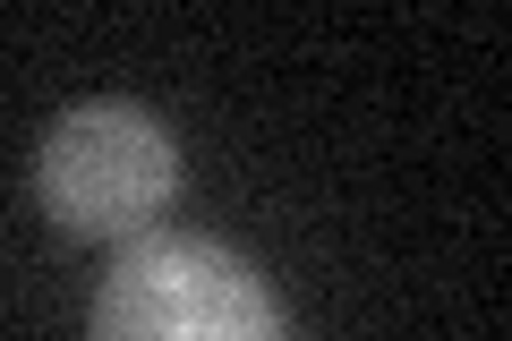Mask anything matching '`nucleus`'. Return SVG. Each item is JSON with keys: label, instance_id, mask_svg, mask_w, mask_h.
<instances>
[{"label": "nucleus", "instance_id": "obj_1", "mask_svg": "<svg viewBox=\"0 0 512 341\" xmlns=\"http://www.w3.org/2000/svg\"><path fill=\"white\" fill-rule=\"evenodd\" d=\"M94 341H291L274 282L197 231H146L103 273Z\"/></svg>", "mask_w": 512, "mask_h": 341}, {"label": "nucleus", "instance_id": "obj_2", "mask_svg": "<svg viewBox=\"0 0 512 341\" xmlns=\"http://www.w3.org/2000/svg\"><path fill=\"white\" fill-rule=\"evenodd\" d=\"M43 214L60 231L86 239H146L154 214L180 188V154H171L163 120L137 103H77L43 137Z\"/></svg>", "mask_w": 512, "mask_h": 341}]
</instances>
